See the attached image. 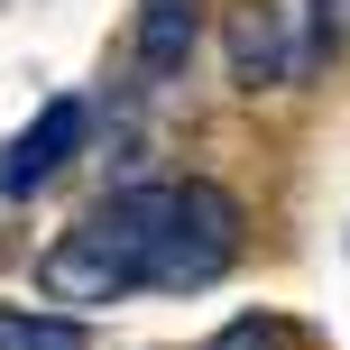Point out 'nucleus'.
<instances>
[{
	"mask_svg": "<svg viewBox=\"0 0 350 350\" xmlns=\"http://www.w3.org/2000/svg\"><path fill=\"white\" fill-rule=\"evenodd\" d=\"M230 258H240V203L203 175H166V185L111 193L92 221L37 249V295L65 304L185 295V286H212Z\"/></svg>",
	"mask_w": 350,
	"mask_h": 350,
	"instance_id": "f257e3e1",
	"label": "nucleus"
},
{
	"mask_svg": "<svg viewBox=\"0 0 350 350\" xmlns=\"http://www.w3.org/2000/svg\"><path fill=\"white\" fill-rule=\"evenodd\" d=\"M83 120H92V111L74 102V92H55V102L37 111V120L18 129L10 148H0V193H10V203H28V193L46 185L55 166H74V148H83Z\"/></svg>",
	"mask_w": 350,
	"mask_h": 350,
	"instance_id": "f03ea898",
	"label": "nucleus"
},
{
	"mask_svg": "<svg viewBox=\"0 0 350 350\" xmlns=\"http://www.w3.org/2000/svg\"><path fill=\"white\" fill-rule=\"evenodd\" d=\"M193 37H203V0H139V65L148 74H185Z\"/></svg>",
	"mask_w": 350,
	"mask_h": 350,
	"instance_id": "7ed1b4c3",
	"label": "nucleus"
},
{
	"mask_svg": "<svg viewBox=\"0 0 350 350\" xmlns=\"http://www.w3.org/2000/svg\"><path fill=\"white\" fill-rule=\"evenodd\" d=\"M230 46H240V83H286V46H277V10L267 0H249L240 18H230Z\"/></svg>",
	"mask_w": 350,
	"mask_h": 350,
	"instance_id": "20e7f679",
	"label": "nucleus"
},
{
	"mask_svg": "<svg viewBox=\"0 0 350 350\" xmlns=\"http://www.w3.org/2000/svg\"><path fill=\"white\" fill-rule=\"evenodd\" d=\"M0 350H92V332H83V314H0Z\"/></svg>",
	"mask_w": 350,
	"mask_h": 350,
	"instance_id": "39448f33",
	"label": "nucleus"
},
{
	"mask_svg": "<svg viewBox=\"0 0 350 350\" xmlns=\"http://www.w3.org/2000/svg\"><path fill=\"white\" fill-rule=\"evenodd\" d=\"M212 350H295V332H286V314H230Z\"/></svg>",
	"mask_w": 350,
	"mask_h": 350,
	"instance_id": "423d86ee",
	"label": "nucleus"
}]
</instances>
